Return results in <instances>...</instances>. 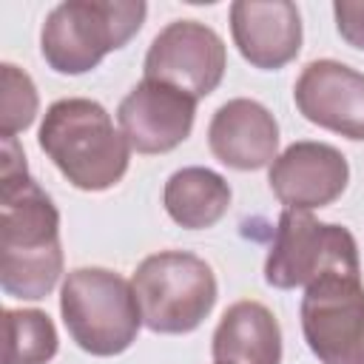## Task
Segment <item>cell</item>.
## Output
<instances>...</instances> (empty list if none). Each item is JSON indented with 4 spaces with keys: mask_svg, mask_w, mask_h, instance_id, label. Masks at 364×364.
<instances>
[{
    "mask_svg": "<svg viewBox=\"0 0 364 364\" xmlns=\"http://www.w3.org/2000/svg\"><path fill=\"white\" fill-rule=\"evenodd\" d=\"M63 273L60 213L28 176L17 136L0 148V284L14 299H46Z\"/></svg>",
    "mask_w": 364,
    "mask_h": 364,
    "instance_id": "6da1fadb",
    "label": "cell"
},
{
    "mask_svg": "<svg viewBox=\"0 0 364 364\" xmlns=\"http://www.w3.org/2000/svg\"><path fill=\"white\" fill-rule=\"evenodd\" d=\"M40 148L80 191L114 188L128 171V142L94 100L54 102L40 125Z\"/></svg>",
    "mask_w": 364,
    "mask_h": 364,
    "instance_id": "7a4b0ae2",
    "label": "cell"
},
{
    "mask_svg": "<svg viewBox=\"0 0 364 364\" xmlns=\"http://www.w3.org/2000/svg\"><path fill=\"white\" fill-rule=\"evenodd\" d=\"M148 14L145 3L68 0L60 3L43 26L40 48L57 74H85L108 51L122 48Z\"/></svg>",
    "mask_w": 364,
    "mask_h": 364,
    "instance_id": "3957f363",
    "label": "cell"
},
{
    "mask_svg": "<svg viewBox=\"0 0 364 364\" xmlns=\"http://www.w3.org/2000/svg\"><path fill=\"white\" fill-rule=\"evenodd\" d=\"M142 324L154 333H191L216 301V276L205 259L185 250L148 256L131 279Z\"/></svg>",
    "mask_w": 364,
    "mask_h": 364,
    "instance_id": "277c9868",
    "label": "cell"
},
{
    "mask_svg": "<svg viewBox=\"0 0 364 364\" xmlns=\"http://www.w3.org/2000/svg\"><path fill=\"white\" fill-rule=\"evenodd\" d=\"M60 313L71 338L91 355H117L128 350L142 324L134 287L102 267L68 273L60 293Z\"/></svg>",
    "mask_w": 364,
    "mask_h": 364,
    "instance_id": "5b68a950",
    "label": "cell"
},
{
    "mask_svg": "<svg viewBox=\"0 0 364 364\" xmlns=\"http://www.w3.org/2000/svg\"><path fill=\"white\" fill-rule=\"evenodd\" d=\"M333 273L361 276L353 233L341 225H324L307 210H284L264 262L267 284L293 290Z\"/></svg>",
    "mask_w": 364,
    "mask_h": 364,
    "instance_id": "8992f818",
    "label": "cell"
},
{
    "mask_svg": "<svg viewBox=\"0 0 364 364\" xmlns=\"http://www.w3.org/2000/svg\"><path fill=\"white\" fill-rule=\"evenodd\" d=\"M301 330L321 364H364L361 276H321L301 299Z\"/></svg>",
    "mask_w": 364,
    "mask_h": 364,
    "instance_id": "52a82bcc",
    "label": "cell"
},
{
    "mask_svg": "<svg viewBox=\"0 0 364 364\" xmlns=\"http://www.w3.org/2000/svg\"><path fill=\"white\" fill-rule=\"evenodd\" d=\"M225 63V43L210 26L196 20H173L154 37L145 54V80L171 85L199 100L216 91Z\"/></svg>",
    "mask_w": 364,
    "mask_h": 364,
    "instance_id": "ba28073f",
    "label": "cell"
},
{
    "mask_svg": "<svg viewBox=\"0 0 364 364\" xmlns=\"http://www.w3.org/2000/svg\"><path fill=\"white\" fill-rule=\"evenodd\" d=\"M193 97L171 85L142 80L119 102L117 119L128 148H134L136 154H165L188 139L193 128Z\"/></svg>",
    "mask_w": 364,
    "mask_h": 364,
    "instance_id": "9c48e42d",
    "label": "cell"
},
{
    "mask_svg": "<svg viewBox=\"0 0 364 364\" xmlns=\"http://www.w3.org/2000/svg\"><path fill=\"white\" fill-rule=\"evenodd\" d=\"M350 179V165L333 145L293 142L270 165V191L287 210H313L336 202Z\"/></svg>",
    "mask_w": 364,
    "mask_h": 364,
    "instance_id": "30bf717a",
    "label": "cell"
},
{
    "mask_svg": "<svg viewBox=\"0 0 364 364\" xmlns=\"http://www.w3.org/2000/svg\"><path fill=\"white\" fill-rule=\"evenodd\" d=\"M293 100L304 119L347 139H364V74L336 60L310 63L296 80Z\"/></svg>",
    "mask_w": 364,
    "mask_h": 364,
    "instance_id": "8fae6325",
    "label": "cell"
},
{
    "mask_svg": "<svg viewBox=\"0 0 364 364\" xmlns=\"http://www.w3.org/2000/svg\"><path fill=\"white\" fill-rule=\"evenodd\" d=\"M230 31L239 54L264 71L287 65L301 48V17L296 3L242 0L230 6Z\"/></svg>",
    "mask_w": 364,
    "mask_h": 364,
    "instance_id": "7c38bea8",
    "label": "cell"
},
{
    "mask_svg": "<svg viewBox=\"0 0 364 364\" xmlns=\"http://www.w3.org/2000/svg\"><path fill=\"white\" fill-rule=\"evenodd\" d=\"M208 142L222 165L256 171L276 159L279 125L273 114L256 100H230L213 114Z\"/></svg>",
    "mask_w": 364,
    "mask_h": 364,
    "instance_id": "4fadbf2b",
    "label": "cell"
},
{
    "mask_svg": "<svg viewBox=\"0 0 364 364\" xmlns=\"http://www.w3.org/2000/svg\"><path fill=\"white\" fill-rule=\"evenodd\" d=\"M216 364H279L282 330L276 316L259 301H236L225 310L213 333Z\"/></svg>",
    "mask_w": 364,
    "mask_h": 364,
    "instance_id": "5bb4252c",
    "label": "cell"
},
{
    "mask_svg": "<svg viewBox=\"0 0 364 364\" xmlns=\"http://www.w3.org/2000/svg\"><path fill=\"white\" fill-rule=\"evenodd\" d=\"M165 210L168 216L188 228H213L230 208V185L208 168H182L165 182Z\"/></svg>",
    "mask_w": 364,
    "mask_h": 364,
    "instance_id": "9a60e30c",
    "label": "cell"
},
{
    "mask_svg": "<svg viewBox=\"0 0 364 364\" xmlns=\"http://www.w3.org/2000/svg\"><path fill=\"white\" fill-rule=\"evenodd\" d=\"M57 330L40 310H3V364H48Z\"/></svg>",
    "mask_w": 364,
    "mask_h": 364,
    "instance_id": "2e32d148",
    "label": "cell"
},
{
    "mask_svg": "<svg viewBox=\"0 0 364 364\" xmlns=\"http://www.w3.org/2000/svg\"><path fill=\"white\" fill-rule=\"evenodd\" d=\"M37 88L26 71L11 63L0 65V134L17 136L34 122Z\"/></svg>",
    "mask_w": 364,
    "mask_h": 364,
    "instance_id": "e0dca14e",
    "label": "cell"
},
{
    "mask_svg": "<svg viewBox=\"0 0 364 364\" xmlns=\"http://www.w3.org/2000/svg\"><path fill=\"white\" fill-rule=\"evenodd\" d=\"M336 14V28L338 34L353 46V48H364V3L355 0H338L333 6Z\"/></svg>",
    "mask_w": 364,
    "mask_h": 364,
    "instance_id": "ac0fdd59",
    "label": "cell"
}]
</instances>
